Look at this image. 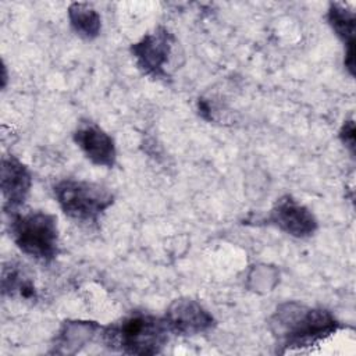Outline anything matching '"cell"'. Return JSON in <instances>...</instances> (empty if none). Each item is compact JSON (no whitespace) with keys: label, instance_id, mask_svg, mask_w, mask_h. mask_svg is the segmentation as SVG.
<instances>
[{"label":"cell","instance_id":"277c9868","mask_svg":"<svg viewBox=\"0 0 356 356\" xmlns=\"http://www.w3.org/2000/svg\"><path fill=\"white\" fill-rule=\"evenodd\" d=\"M53 191L63 213L78 222H97L114 203V195L107 188L88 181L63 179L54 185Z\"/></svg>","mask_w":356,"mask_h":356},{"label":"cell","instance_id":"7a4b0ae2","mask_svg":"<svg viewBox=\"0 0 356 356\" xmlns=\"http://www.w3.org/2000/svg\"><path fill=\"white\" fill-rule=\"evenodd\" d=\"M170 334L164 317L142 312L124 316L100 330L102 342L107 349L140 356L161 353Z\"/></svg>","mask_w":356,"mask_h":356},{"label":"cell","instance_id":"4fadbf2b","mask_svg":"<svg viewBox=\"0 0 356 356\" xmlns=\"http://www.w3.org/2000/svg\"><path fill=\"white\" fill-rule=\"evenodd\" d=\"M68 18L72 29L83 39L92 40L100 33V15L88 3L70 4Z\"/></svg>","mask_w":356,"mask_h":356},{"label":"cell","instance_id":"7c38bea8","mask_svg":"<svg viewBox=\"0 0 356 356\" xmlns=\"http://www.w3.org/2000/svg\"><path fill=\"white\" fill-rule=\"evenodd\" d=\"M327 19L334 32L342 42L346 44V56H345V64L350 74H353V65H355V57H353V44H355V13L349 8H346L342 4L331 3Z\"/></svg>","mask_w":356,"mask_h":356},{"label":"cell","instance_id":"8fae6325","mask_svg":"<svg viewBox=\"0 0 356 356\" xmlns=\"http://www.w3.org/2000/svg\"><path fill=\"white\" fill-rule=\"evenodd\" d=\"M1 293L3 296L8 298L36 300V288L33 284V277L24 263L10 260L3 264Z\"/></svg>","mask_w":356,"mask_h":356},{"label":"cell","instance_id":"5bb4252c","mask_svg":"<svg viewBox=\"0 0 356 356\" xmlns=\"http://www.w3.org/2000/svg\"><path fill=\"white\" fill-rule=\"evenodd\" d=\"M339 136L342 139V142L350 149V152L353 153L355 150V125H353V121L349 120L343 124L341 132H339Z\"/></svg>","mask_w":356,"mask_h":356},{"label":"cell","instance_id":"8992f818","mask_svg":"<svg viewBox=\"0 0 356 356\" xmlns=\"http://www.w3.org/2000/svg\"><path fill=\"white\" fill-rule=\"evenodd\" d=\"M164 318L171 334L186 337L207 332L217 324L213 314L191 298L175 299L168 306Z\"/></svg>","mask_w":356,"mask_h":356},{"label":"cell","instance_id":"9a60e30c","mask_svg":"<svg viewBox=\"0 0 356 356\" xmlns=\"http://www.w3.org/2000/svg\"><path fill=\"white\" fill-rule=\"evenodd\" d=\"M6 81H7V74H6V65H3V88L6 86Z\"/></svg>","mask_w":356,"mask_h":356},{"label":"cell","instance_id":"9c48e42d","mask_svg":"<svg viewBox=\"0 0 356 356\" xmlns=\"http://www.w3.org/2000/svg\"><path fill=\"white\" fill-rule=\"evenodd\" d=\"M74 142L93 164L107 168L115 164L117 152L114 140L96 122L89 120L81 121L74 131Z\"/></svg>","mask_w":356,"mask_h":356},{"label":"cell","instance_id":"6da1fadb","mask_svg":"<svg viewBox=\"0 0 356 356\" xmlns=\"http://www.w3.org/2000/svg\"><path fill=\"white\" fill-rule=\"evenodd\" d=\"M268 325L282 353L318 345L341 328L339 321L328 310L293 300L280 305Z\"/></svg>","mask_w":356,"mask_h":356},{"label":"cell","instance_id":"52a82bcc","mask_svg":"<svg viewBox=\"0 0 356 356\" xmlns=\"http://www.w3.org/2000/svg\"><path fill=\"white\" fill-rule=\"evenodd\" d=\"M266 221L295 238H307L317 229L313 213L289 195L277 199Z\"/></svg>","mask_w":356,"mask_h":356},{"label":"cell","instance_id":"ba28073f","mask_svg":"<svg viewBox=\"0 0 356 356\" xmlns=\"http://www.w3.org/2000/svg\"><path fill=\"white\" fill-rule=\"evenodd\" d=\"M32 186V177L25 164L15 156L8 154L1 159L0 188L3 195V209L13 214L26 200Z\"/></svg>","mask_w":356,"mask_h":356},{"label":"cell","instance_id":"30bf717a","mask_svg":"<svg viewBox=\"0 0 356 356\" xmlns=\"http://www.w3.org/2000/svg\"><path fill=\"white\" fill-rule=\"evenodd\" d=\"M100 330L102 327L95 321H64L54 338V345L50 352L60 355L76 353L83 345L90 342Z\"/></svg>","mask_w":356,"mask_h":356},{"label":"cell","instance_id":"3957f363","mask_svg":"<svg viewBox=\"0 0 356 356\" xmlns=\"http://www.w3.org/2000/svg\"><path fill=\"white\" fill-rule=\"evenodd\" d=\"M10 235L26 256L49 263L58 254L57 217L43 210L10 214Z\"/></svg>","mask_w":356,"mask_h":356},{"label":"cell","instance_id":"5b68a950","mask_svg":"<svg viewBox=\"0 0 356 356\" xmlns=\"http://www.w3.org/2000/svg\"><path fill=\"white\" fill-rule=\"evenodd\" d=\"M172 44V33L167 28L159 26L134 43L131 53L143 74L153 78H167L165 65L168 64Z\"/></svg>","mask_w":356,"mask_h":356}]
</instances>
